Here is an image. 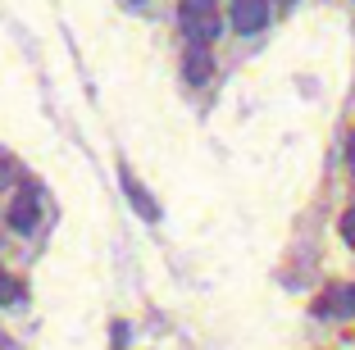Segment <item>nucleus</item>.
<instances>
[{
    "label": "nucleus",
    "mask_w": 355,
    "mask_h": 350,
    "mask_svg": "<svg viewBox=\"0 0 355 350\" xmlns=\"http://www.w3.org/2000/svg\"><path fill=\"white\" fill-rule=\"evenodd\" d=\"M269 23V0H232V28L241 37H251Z\"/></svg>",
    "instance_id": "f03ea898"
},
{
    "label": "nucleus",
    "mask_w": 355,
    "mask_h": 350,
    "mask_svg": "<svg viewBox=\"0 0 355 350\" xmlns=\"http://www.w3.org/2000/svg\"><path fill=\"white\" fill-rule=\"evenodd\" d=\"M37 214H42V205H37V196H32V186L10 200V227L14 232H32V227H37Z\"/></svg>",
    "instance_id": "7ed1b4c3"
},
{
    "label": "nucleus",
    "mask_w": 355,
    "mask_h": 350,
    "mask_svg": "<svg viewBox=\"0 0 355 350\" xmlns=\"http://www.w3.org/2000/svg\"><path fill=\"white\" fill-rule=\"evenodd\" d=\"M182 28H187L191 42L209 46L214 32H219V14H214V0H182Z\"/></svg>",
    "instance_id": "f257e3e1"
},
{
    "label": "nucleus",
    "mask_w": 355,
    "mask_h": 350,
    "mask_svg": "<svg viewBox=\"0 0 355 350\" xmlns=\"http://www.w3.org/2000/svg\"><path fill=\"white\" fill-rule=\"evenodd\" d=\"M346 164H351V173H355V137L346 141Z\"/></svg>",
    "instance_id": "6e6552de"
},
{
    "label": "nucleus",
    "mask_w": 355,
    "mask_h": 350,
    "mask_svg": "<svg viewBox=\"0 0 355 350\" xmlns=\"http://www.w3.org/2000/svg\"><path fill=\"white\" fill-rule=\"evenodd\" d=\"M19 296V291H14V282H10V273H5V268H0V305H10V300Z\"/></svg>",
    "instance_id": "0eeeda50"
},
{
    "label": "nucleus",
    "mask_w": 355,
    "mask_h": 350,
    "mask_svg": "<svg viewBox=\"0 0 355 350\" xmlns=\"http://www.w3.org/2000/svg\"><path fill=\"white\" fill-rule=\"evenodd\" d=\"M182 73H187V82H205L209 78V51L200 42H191L187 51V64H182Z\"/></svg>",
    "instance_id": "39448f33"
},
{
    "label": "nucleus",
    "mask_w": 355,
    "mask_h": 350,
    "mask_svg": "<svg viewBox=\"0 0 355 350\" xmlns=\"http://www.w3.org/2000/svg\"><path fill=\"white\" fill-rule=\"evenodd\" d=\"M337 227H342V241H346V246H355V209H346Z\"/></svg>",
    "instance_id": "423d86ee"
},
{
    "label": "nucleus",
    "mask_w": 355,
    "mask_h": 350,
    "mask_svg": "<svg viewBox=\"0 0 355 350\" xmlns=\"http://www.w3.org/2000/svg\"><path fill=\"white\" fill-rule=\"evenodd\" d=\"M119 182H123L128 200H132V205H137V214H141V218H159V205H155V196H150L146 186L137 182L132 173H128V168H119Z\"/></svg>",
    "instance_id": "20e7f679"
}]
</instances>
